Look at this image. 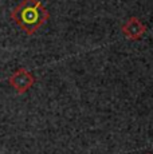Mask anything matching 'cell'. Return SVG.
<instances>
[{
    "label": "cell",
    "mask_w": 153,
    "mask_h": 154,
    "mask_svg": "<svg viewBox=\"0 0 153 154\" xmlns=\"http://www.w3.org/2000/svg\"><path fill=\"white\" fill-rule=\"evenodd\" d=\"M48 17V11L40 0H23L11 11V19L27 35H34Z\"/></svg>",
    "instance_id": "obj_1"
},
{
    "label": "cell",
    "mask_w": 153,
    "mask_h": 154,
    "mask_svg": "<svg viewBox=\"0 0 153 154\" xmlns=\"http://www.w3.org/2000/svg\"><path fill=\"white\" fill-rule=\"evenodd\" d=\"M8 83L16 91L17 94H24L34 86L35 83V76L32 75L28 70L26 69H17L11 74L8 78Z\"/></svg>",
    "instance_id": "obj_2"
},
{
    "label": "cell",
    "mask_w": 153,
    "mask_h": 154,
    "mask_svg": "<svg viewBox=\"0 0 153 154\" xmlns=\"http://www.w3.org/2000/svg\"><path fill=\"white\" fill-rule=\"evenodd\" d=\"M146 32L145 24L141 23L138 17H129V20L122 26V34L130 40H138Z\"/></svg>",
    "instance_id": "obj_3"
},
{
    "label": "cell",
    "mask_w": 153,
    "mask_h": 154,
    "mask_svg": "<svg viewBox=\"0 0 153 154\" xmlns=\"http://www.w3.org/2000/svg\"><path fill=\"white\" fill-rule=\"evenodd\" d=\"M148 154H151V153H148Z\"/></svg>",
    "instance_id": "obj_4"
}]
</instances>
